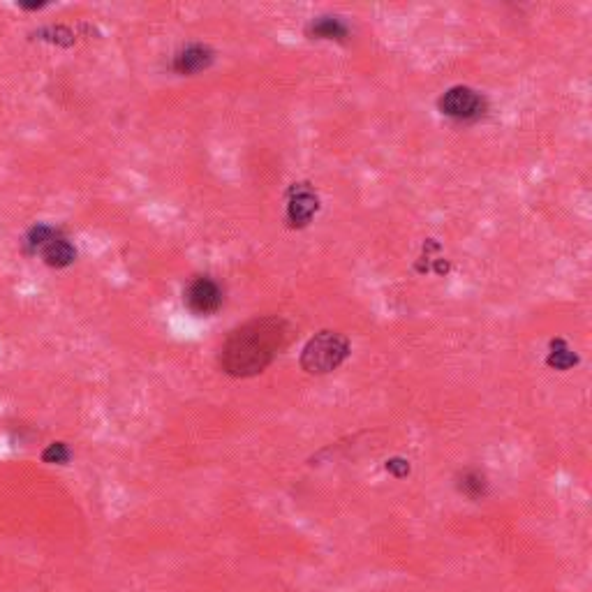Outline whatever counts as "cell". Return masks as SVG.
<instances>
[{"mask_svg":"<svg viewBox=\"0 0 592 592\" xmlns=\"http://www.w3.org/2000/svg\"><path fill=\"white\" fill-rule=\"evenodd\" d=\"M287 343V324L280 317H259L229 333L220 364L232 377H253L278 357Z\"/></svg>","mask_w":592,"mask_h":592,"instance_id":"6da1fadb","label":"cell"},{"mask_svg":"<svg viewBox=\"0 0 592 592\" xmlns=\"http://www.w3.org/2000/svg\"><path fill=\"white\" fill-rule=\"evenodd\" d=\"M28 255H40L42 262L51 269H68L77 259V250L58 227L35 225L28 229L24 239Z\"/></svg>","mask_w":592,"mask_h":592,"instance_id":"7a4b0ae2","label":"cell"},{"mask_svg":"<svg viewBox=\"0 0 592 592\" xmlns=\"http://www.w3.org/2000/svg\"><path fill=\"white\" fill-rule=\"evenodd\" d=\"M350 354V343L336 331H322L310 338L301 352V368L308 373L324 375L336 370Z\"/></svg>","mask_w":592,"mask_h":592,"instance_id":"3957f363","label":"cell"},{"mask_svg":"<svg viewBox=\"0 0 592 592\" xmlns=\"http://www.w3.org/2000/svg\"><path fill=\"white\" fill-rule=\"evenodd\" d=\"M183 301L190 313H195L199 317H209L213 313H218L222 306V290L213 278L199 276L195 280H190V285L185 287Z\"/></svg>","mask_w":592,"mask_h":592,"instance_id":"277c9868","label":"cell"},{"mask_svg":"<svg viewBox=\"0 0 592 592\" xmlns=\"http://www.w3.org/2000/svg\"><path fill=\"white\" fill-rule=\"evenodd\" d=\"M440 111L456 121H470V118L484 114V100L472 88L456 86L440 98Z\"/></svg>","mask_w":592,"mask_h":592,"instance_id":"5b68a950","label":"cell"},{"mask_svg":"<svg viewBox=\"0 0 592 592\" xmlns=\"http://www.w3.org/2000/svg\"><path fill=\"white\" fill-rule=\"evenodd\" d=\"M315 211H317L315 192L310 190L306 183L294 185L290 192V204H287V220H290V225L292 227L308 225L310 218L315 216Z\"/></svg>","mask_w":592,"mask_h":592,"instance_id":"8992f818","label":"cell"},{"mask_svg":"<svg viewBox=\"0 0 592 592\" xmlns=\"http://www.w3.org/2000/svg\"><path fill=\"white\" fill-rule=\"evenodd\" d=\"M213 61H216V54L206 44H188L174 56V72L197 74L209 70Z\"/></svg>","mask_w":592,"mask_h":592,"instance_id":"52a82bcc","label":"cell"},{"mask_svg":"<svg viewBox=\"0 0 592 592\" xmlns=\"http://www.w3.org/2000/svg\"><path fill=\"white\" fill-rule=\"evenodd\" d=\"M458 488L468 495V498L477 500V498H484L486 491H488V484H486V477L481 475V472L477 470H468L465 475L461 477V484H458Z\"/></svg>","mask_w":592,"mask_h":592,"instance_id":"ba28073f","label":"cell"},{"mask_svg":"<svg viewBox=\"0 0 592 592\" xmlns=\"http://www.w3.org/2000/svg\"><path fill=\"white\" fill-rule=\"evenodd\" d=\"M310 31H313V35H317V37H327V40H333V37L340 40V37L347 35V28L340 24L338 19H331V17H324L320 21H315Z\"/></svg>","mask_w":592,"mask_h":592,"instance_id":"9c48e42d","label":"cell"},{"mask_svg":"<svg viewBox=\"0 0 592 592\" xmlns=\"http://www.w3.org/2000/svg\"><path fill=\"white\" fill-rule=\"evenodd\" d=\"M72 458V451L65 442H54L42 451V461L49 465H68Z\"/></svg>","mask_w":592,"mask_h":592,"instance_id":"30bf717a","label":"cell"},{"mask_svg":"<svg viewBox=\"0 0 592 592\" xmlns=\"http://www.w3.org/2000/svg\"><path fill=\"white\" fill-rule=\"evenodd\" d=\"M562 350H558V352H551L549 354V366H553V368H558V370H567L569 366H574L576 364V354H572L567 350L565 347V343L560 345Z\"/></svg>","mask_w":592,"mask_h":592,"instance_id":"8fae6325","label":"cell"},{"mask_svg":"<svg viewBox=\"0 0 592 592\" xmlns=\"http://www.w3.org/2000/svg\"><path fill=\"white\" fill-rule=\"evenodd\" d=\"M387 470L394 472L396 477H405L407 472H410V465H407V463L403 461V458H394V461H389V463H387Z\"/></svg>","mask_w":592,"mask_h":592,"instance_id":"7c38bea8","label":"cell"}]
</instances>
